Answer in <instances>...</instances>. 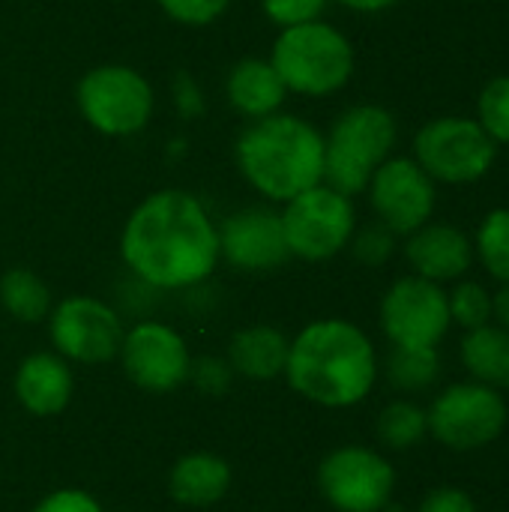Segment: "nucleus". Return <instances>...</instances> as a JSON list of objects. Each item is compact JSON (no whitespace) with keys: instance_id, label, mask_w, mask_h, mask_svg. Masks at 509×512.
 <instances>
[{"instance_id":"nucleus-1","label":"nucleus","mask_w":509,"mask_h":512,"mask_svg":"<svg viewBox=\"0 0 509 512\" xmlns=\"http://www.w3.org/2000/svg\"><path fill=\"white\" fill-rule=\"evenodd\" d=\"M123 264L150 288L183 291L213 276L219 264V225L186 189L147 195L120 234Z\"/></svg>"},{"instance_id":"nucleus-2","label":"nucleus","mask_w":509,"mask_h":512,"mask_svg":"<svg viewBox=\"0 0 509 512\" xmlns=\"http://www.w3.org/2000/svg\"><path fill=\"white\" fill-rule=\"evenodd\" d=\"M285 378L291 390L321 408H354L378 381V354L357 324L321 318L288 345Z\"/></svg>"},{"instance_id":"nucleus-3","label":"nucleus","mask_w":509,"mask_h":512,"mask_svg":"<svg viewBox=\"0 0 509 512\" xmlns=\"http://www.w3.org/2000/svg\"><path fill=\"white\" fill-rule=\"evenodd\" d=\"M234 162L261 198L285 204L324 183V135L315 123L276 111L249 120L237 135Z\"/></svg>"},{"instance_id":"nucleus-4","label":"nucleus","mask_w":509,"mask_h":512,"mask_svg":"<svg viewBox=\"0 0 509 512\" xmlns=\"http://www.w3.org/2000/svg\"><path fill=\"white\" fill-rule=\"evenodd\" d=\"M267 60L285 81L288 93L312 99L339 93L357 66L351 39L321 18L282 27Z\"/></svg>"},{"instance_id":"nucleus-5","label":"nucleus","mask_w":509,"mask_h":512,"mask_svg":"<svg viewBox=\"0 0 509 512\" xmlns=\"http://www.w3.org/2000/svg\"><path fill=\"white\" fill-rule=\"evenodd\" d=\"M399 138L396 117L372 102L345 108L324 135V183L354 198L366 192L375 168L390 159Z\"/></svg>"},{"instance_id":"nucleus-6","label":"nucleus","mask_w":509,"mask_h":512,"mask_svg":"<svg viewBox=\"0 0 509 512\" xmlns=\"http://www.w3.org/2000/svg\"><path fill=\"white\" fill-rule=\"evenodd\" d=\"M75 102L90 129L108 138H129L153 117V84L126 63H102L81 75Z\"/></svg>"},{"instance_id":"nucleus-7","label":"nucleus","mask_w":509,"mask_h":512,"mask_svg":"<svg viewBox=\"0 0 509 512\" xmlns=\"http://www.w3.org/2000/svg\"><path fill=\"white\" fill-rule=\"evenodd\" d=\"M282 231L291 258L321 264L348 249L357 231L354 198L336 192L327 183H318L282 207Z\"/></svg>"},{"instance_id":"nucleus-8","label":"nucleus","mask_w":509,"mask_h":512,"mask_svg":"<svg viewBox=\"0 0 509 512\" xmlns=\"http://www.w3.org/2000/svg\"><path fill=\"white\" fill-rule=\"evenodd\" d=\"M414 159L435 183L465 186L492 171L498 144L471 117H435L414 135Z\"/></svg>"},{"instance_id":"nucleus-9","label":"nucleus","mask_w":509,"mask_h":512,"mask_svg":"<svg viewBox=\"0 0 509 512\" xmlns=\"http://www.w3.org/2000/svg\"><path fill=\"white\" fill-rule=\"evenodd\" d=\"M429 435L456 453H471L495 444L507 429V402L498 390L465 381L450 384L426 411Z\"/></svg>"},{"instance_id":"nucleus-10","label":"nucleus","mask_w":509,"mask_h":512,"mask_svg":"<svg viewBox=\"0 0 509 512\" xmlns=\"http://www.w3.org/2000/svg\"><path fill=\"white\" fill-rule=\"evenodd\" d=\"M318 489L339 512H384L396 489L393 465L369 447H339L318 468Z\"/></svg>"},{"instance_id":"nucleus-11","label":"nucleus","mask_w":509,"mask_h":512,"mask_svg":"<svg viewBox=\"0 0 509 512\" xmlns=\"http://www.w3.org/2000/svg\"><path fill=\"white\" fill-rule=\"evenodd\" d=\"M453 318L447 291L423 276H402L381 300V330L396 348H438Z\"/></svg>"},{"instance_id":"nucleus-12","label":"nucleus","mask_w":509,"mask_h":512,"mask_svg":"<svg viewBox=\"0 0 509 512\" xmlns=\"http://www.w3.org/2000/svg\"><path fill=\"white\" fill-rule=\"evenodd\" d=\"M48 333L51 345L63 360L75 363H108L120 354L123 342V321L120 315L87 294L66 297L48 312Z\"/></svg>"},{"instance_id":"nucleus-13","label":"nucleus","mask_w":509,"mask_h":512,"mask_svg":"<svg viewBox=\"0 0 509 512\" xmlns=\"http://www.w3.org/2000/svg\"><path fill=\"white\" fill-rule=\"evenodd\" d=\"M369 201L381 225H387L396 237H408L423 228L435 213V180L417 165L414 156H390L384 159L369 186Z\"/></svg>"},{"instance_id":"nucleus-14","label":"nucleus","mask_w":509,"mask_h":512,"mask_svg":"<svg viewBox=\"0 0 509 512\" xmlns=\"http://www.w3.org/2000/svg\"><path fill=\"white\" fill-rule=\"evenodd\" d=\"M120 363L126 378L147 393H168L189 381L192 354L186 339L159 321H141L123 333Z\"/></svg>"},{"instance_id":"nucleus-15","label":"nucleus","mask_w":509,"mask_h":512,"mask_svg":"<svg viewBox=\"0 0 509 512\" xmlns=\"http://www.w3.org/2000/svg\"><path fill=\"white\" fill-rule=\"evenodd\" d=\"M219 255L246 273L282 267L291 258L282 216L270 207H246L231 213L219 228Z\"/></svg>"},{"instance_id":"nucleus-16","label":"nucleus","mask_w":509,"mask_h":512,"mask_svg":"<svg viewBox=\"0 0 509 512\" xmlns=\"http://www.w3.org/2000/svg\"><path fill=\"white\" fill-rule=\"evenodd\" d=\"M405 258L414 270V276H423L429 282H456L462 279L474 264V243L471 237L444 222H426L414 234H408Z\"/></svg>"},{"instance_id":"nucleus-17","label":"nucleus","mask_w":509,"mask_h":512,"mask_svg":"<svg viewBox=\"0 0 509 512\" xmlns=\"http://www.w3.org/2000/svg\"><path fill=\"white\" fill-rule=\"evenodd\" d=\"M75 393V378L60 354L39 351L21 360L15 372V396L24 411L36 417L60 414Z\"/></svg>"},{"instance_id":"nucleus-18","label":"nucleus","mask_w":509,"mask_h":512,"mask_svg":"<svg viewBox=\"0 0 509 512\" xmlns=\"http://www.w3.org/2000/svg\"><path fill=\"white\" fill-rule=\"evenodd\" d=\"M225 96L228 105L246 117V120H261L276 111H282L288 87L273 69L270 60L264 57H243L231 66L225 78Z\"/></svg>"},{"instance_id":"nucleus-19","label":"nucleus","mask_w":509,"mask_h":512,"mask_svg":"<svg viewBox=\"0 0 509 512\" xmlns=\"http://www.w3.org/2000/svg\"><path fill=\"white\" fill-rule=\"evenodd\" d=\"M288 336L270 324H252L234 333L228 345V363L234 375L249 381H273L285 375L288 363Z\"/></svg>"},{"instance_id":"nucleus-20","label":"nucleus","mask_w":509,"mask_h":512,"mask_svg":"<svg viewBox=\"0 0 509 512\" xmlns=\"http://www.w3.org/2000/svg\"><path fill=\"white\" fill-rule=\"evenodd\" d=\"M231 489V468L213 453H189L177 459L168 477V492L183 507H213Z\"/></svg>"},{"instance_id":"nucleus-21","label":"nucleus","mask_w":509,"mask_h":512,"mask_svg":"<svg viewBox=\"0 0 509 512\" xmlns=\"http://www.w3.org/2000/svg\"><path fill=\"white\" fill-rule=\"evenodd\" d=\"M462 366L477 384L492 390H509V330L486 324L468 330L462 339Z\"/></svg>"},{"instance_id":"nucleus-22","label":"nucleus","mask_w":509,"mask_h":512,"mask_svg":"<svg viewBox=\"0 0 509 512\" xmlns=\"http://www.w3.org/2000/svg\"><path fill=\"white\" fill-rule=\"evenodd\" d=\"M0 303L15 321L36 324L51 312V291L33 270L12 267L0 276Z\"/></svg>"},{"instance_id":"nucleus-23","label":"nucleus","mask_w":509,"mask_h":512,"mask_svg":"<svg viewBox=\"0 0 509 512\" xmlns=\"http://www.w3.org/2000/svg\"><path fill=\"white\" fill-rule=\"evenodd\" d=\"M375 432L387 450H411L429 435V414L417 402L396 399L378 414Z\"/></svg>"},{"instance_id":"nucleus-24","label":"nucleus","mask_w":509,"mask_h":512,"mask_svg":"<svg viewBox=\"0 0 509 512\" xmlns=\"http://www.w3.org/2000/svg\"><path fill=\"white\" fill-rule=\"evenodd\" d=\"M441 375L438 348H396L387 357V378L402 393H423Z\"/></svg>"},{"instance_id":"nucleus-25","label":"nucleus","mask_w":509,"mask_h":512,"mask_svg":"<svg viewBox=\"0 0 509 512\" xmlns=\"http://www.w3.org/2000/svg\"><path fill=\"white\" fill-rule=\"evenodd\" d=\"M474 255H480L489 276H495L501 285H509V207L492 210L480 222Z\"/></svg>"},{"instance_id":"nucleus-26","label":"nucleus","mask_w":509,"mask_h":512,"mask_svg":"<svg viewBox=\"0 0 509 512\" xmlns=\"http://www.w3.org/2000/svg\"><path fill=\"white\" fill-rule=\"evenodd\" d=\"M477 123L495 144H509V75L492 78L480 90Z\"/></svg>"},{"instance_id":"nucleus-27","label":"nucleus","mask_w":509,"mask_h":512,"mask_svg":"<svg viewBox=\"0 0 509 512\" xmlns=\"http://www.w3.org/2000/svg\"><path fill=\"white\" fill-rule=\"evenodd\" d=\"M447 303H450L453 324H459L465 330L492 324V294L480 282H459L447 294Z\"/></svg>"},{"instance_id":"nucleus-28","label":"nucleus","mask_w":509,"mask_h":512,"mask_svg":"<svg viewBox=\"0 0 509 512\" xmlns=\"http://www.w3.org/2000/svg\"><path fill=\"white\" fill-rule=\"evenodd\" d=\"M348 246H351L354 258H357L363 267H381V264H387V261L393 258V252H396V234H393L387 225L375 222V225H366V228L354 231V237H351Z\"/></svg>"},{"instance_id":"nucleus-29","label":"nucleus","mask_w":509,"mask_h":512,"mask_svg":"<svg viewBox=\"0 0 509 512\" xmlns=\"http://www.w3.org/2000/svg\"><path fill=\"white\" fill-rule=\"evenodd\" d=\"M159 9L183 27H207L219 21L231 0H156Z\"/></svg>"},{"instance_id":"nucleus-30","label":"nucleus","mask_w":509,"mask_h":512,"mask_svg":"<svg viewBox=\"0 0 509 512\" xmlns=\"http://www.w3.org/2000/svg\"><path fill=\"white\" fill-rule=\"evenodd\" d=\"M330 0H261L264 15L282 30V27H294V24H306V21H318L324 15Z\"/></svg>"},{"instance_id":"nucleus-31","label":"nucleus","mask_w":509,"mask_h":512,"mask_svg":"<svg viewBox=\"0 0 509 512\" xmlns=\"http://www.w3.org/2000/svg\"><path fill=\"white\" fill-rule=\"evenodd\" d=\"M189 378L195 381V387L204 393V396H222L228 387H231V378H234V369L228 360H219V357H201L192 363L189 369Z\"/></svg>"},{"instance_id":"nucleus-32","label":"nucleus","mask_w":509,"mask_h":512,"mask_svg":"<svg viewBox=\"0 0 509 512\" xmlns=\"http://www.w3.org/2000/svg\"><path fill=\"white\" fill-rule=\"evenodd\" d=\"M33 512H102V507L84 489H57L48 498H42Z\"/></svg>"},{"instance_id":"nucleus-33","label":"nucleus","mask_w":509,"mask_h":512,"mask_svg":"<svg viewBox=\"0 0 509 512\" xmlns=\"http://www.w3.org/2000/svg\"><path fill=\"white\" fill-rule=\"evenodd\" d=\"M417 512H480L474 498L456 486H441L435 492H429L420 504Z\"/></svg>"},{"instance_id":"nucleus-34","label":"nucleus","mask_w":509,"mask_h":512,"mask_svg":"<svg viewBox=\"0 0 509 512\" xmlns=\"http://www.w3.org/2000/svg\"><path fill=\"white\" fill-rule=\"evenodd\" d=\"M336 3H342V6H345V9H351V12L375 15V12H387V9L399 6L402 0H336Z\"/></svg>"},{"instance_id":"nucleus-35","label":"nucleus","mask_w":509,"mask_h":512,"mask_svg":"<svg viewBox=\"0 0 509 512\" xmlns=\"http://www.w3.org/2000/svg\"><path fill=\"white\" fill-rule=\"evenodd\" d=\"M492 318L498 321V327L509 330V285H501L498 294H492Z\"/></svg>"}]
</instances>
